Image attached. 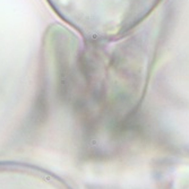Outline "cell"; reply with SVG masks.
<instances>
[{
    "label": "cell",
    "instance_id": "1",
    "mask_svg": "<svg viewBox=\"0 0 189 189\" xmlns=\"http://www.w3.org/2000/svg\"><path fill=\"white\" fill-rule=\"evenodd\" d=\"M86 42H112L127 35L162 0H47Z\"/></svg>",
    "mask_w": 189,
    "mask_h": 189
}]
</instances>
